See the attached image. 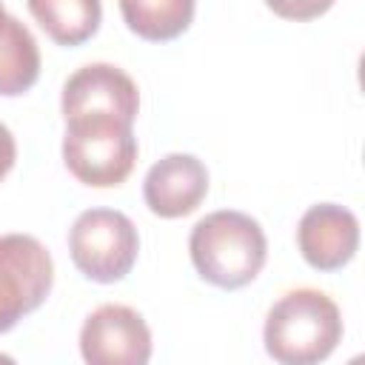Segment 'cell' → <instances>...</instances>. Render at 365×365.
I'll use <instances>...</instances> for the list:
<instances>
[{"label":"cell","mask_w":365,"mask_h":365,"mask_svg":"<svg viewBox=\"0 0 365 365\" xmlns=\"http://www.w3.org/2000/svg\"><path fill=\"white\" fill-rule=\"evenodd\" d=\"M297 245L311 268L336 271L348 265L359 248V220L345 205L317 202L299 217Z\"/></svg>","instance_id":"ba28073f"},{"label":"cell","mask_w":365,"mask_h":365,"mask_svg":"<svg viewBox=\"0 0 365 365\" xmlns=\"http://www.w3.org/2000/svg\"><path fill=\"white\" fill-rule=\"evenodd\" d=\"M208 194V168L194 154H165L157 160L145 180H143V197L151 214L177 220L191 214Z\"/></svg>","instance_id":"9c48e42d"},{"label":"cell","mask_w":365,"mask_h":365,"mask_svg":"<svg viewBox=\"0 0 365 365\" xmlns=\"http://www.w3.org/2000/svg\"><path fill=\"white\" fill-rule=\"evenodd\" d=\"M137 251V228L123 211L88 208L68 228V254L91 282H120L134 268Z\"/></svg>","instance_id":"277c9868"},{"label":"cell","mask_w":365,"mask_h":365,"mask_svg":"<svg viewBox=\"0 0 365 365\" xmlns=\"http://www.w3.org/2000/svg\"><path fill=\"white\" fill-rule=\"evenodd\" d=\"M63 163L91 188L120 185L137 163V137L131 123L111 114L66 120Z\"/></svg>","instance_id":"3957f363"},{"label":"cell","mask_w":365,"mask_h":365,"mask_svg":"<svg viewBox=\"0 0 365 365\" xmlns=\"http://www.w3.org/2000/svg\"><path fill=\"white\" fill-rule=\"evenodd\" d=\"M14 160H17V143H14V134L9 131V125L0 123V182H3V177L11 171Z\"/></svg>","instance_id":"5bb4252c"},{"label":"cell","mask_w":365,"mask_h":365,"mask_svg":"<svg viewBox=\"0 0 365 365\" xmlns=\"http://www.w3.org/2000/svg\"><path fill=\"white\" fill-rule=\"evenodd\" d=\"M3 17H6V9H3V3H0V23H3Z\"/></svg>","instance_id":"9a60e30c"},{"label":"cell","mask_w":365,"mask_h":365,"mask_svg":"<svg viewBox=\"0 0 365 365\" xmlns=\"http://www.w3.org/2000/svg\"><path fill=\"white\" fill-rule=\"evenodd\" d=\"M54 285V259L31 234L0 237V334L37 311Z\"/></svg>","instance_id":"5b68a950"},{"label":"cell","mask_w":365,"mask_h":365,"mask_svg":"<svg viewBox=\"0 0 365 365\" xmlns=\"http://www.w3.org/2000/svg\"><path fill=\"white\" fill-rule=\"evenodd\" d=\"M265 6L285 20H314L325 14L334 0H265Z\"/></svg>","instance_id":"4fadbf2b"},{"label":"cell","mask_w":365,"mask_h":365,"mask_svg":"<svg viewBox=\"0 0 365 365\" xmlns=\"http://www.w3.org/2000/svg\"><path fill=\"white\" fill-rule=\"evenodd\" d=\"M40 77V48L29 26L6 14L0 23V97L26 94Z\"/></svg>","instance_id":"30bf717a"},{"label":"cell","mask_w":365,"mask_h":365,"mask_svg":"<svg viewBox=\"0 0 365 365\" xmlns=\"http://www.w3.org/2000/svg\"><path fill=\"white\" fill-rule=\"evenodd\" d=\"M342 339V314L319 288H294L282 294L265 317L262 342L271 359L282 365H314L328 359Z\"/></svg>","instance_id":"7a4b0ae2"},{"label":"cell","mask_w":365,"mask_h":365,"mask_svg":"<svg viewBox=\"0 0 365 365\" xmlns=\"http://www.w3.org/2000/svg\"><path fill=\"white\" fill-rule=\"evenodd\" d=\"M197 0H120L125 26L151 43L180 37L194 20Z\"/></svg>","instance_id":"7c38bea8"},{"label":"cell","mask_w":365,"mask_h":365,"mask_svg":"<svg viewBox=\"0 0 365 365\" xmlns=\"http://www.w3.org/2000/svg\"><path fill=\"white\" fill-rule=\"evenodd\" d=\"M80 354L88 365H145L151 359V331L134 308L106 302L86 317Z\"/></svg>","instance_id":"8992f818"},{"label":"cell","mask_w":365,"mask_h":365,"mask_svg":"<svg viewBox=\"0 0 365 365\" xmlns=\"http://www.w3.org/2000/svg\"><path fill=\"white\" fill-rule=\"evenodd\" d=\"M60 108L66 120L88 117V114H111L134 123L140 108V91L137 83L120 66L88 63L66 80Z\"/></svg>","instance_id":"52a82bcc"},{"label":"cell","mask_w":365,"mask_h":365,"mask_svg":"<svg viewBox=\"0 0 365 365\" xmlns=\"http://www.w3.org/2000/svg\"><path fill=\"white\" fill-rule=\"evenodd\" d=\"M40 29L60 46L86 43L103 20L100 0H26Z\"/></svg>","instance_id":"8fae6325"},{"label":"cell","mask_w":365,"mask_h":365,"mask_svg":"<svg viewBox=\"0 0 365 365\" xmlns=\"http://www.w3.org/2000/svg\"><path fill=\"white\" fill-rule=\"evenodd\" d=\"M188 254L205 282L237 291L262 271L268 242L262 225L251 214L222 208L197 220L188 237Z\"/></svg>","instance_id":"6da1fadb"}]
</instances>
